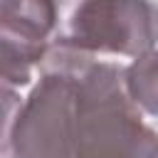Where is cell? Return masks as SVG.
I'll return each instance as SVG.
<instances>
[{"label":"cell","mask_w":158,"mask_h":158,"mask_svg":"<svg viewBox=\"0 0 158 158\" xmlns=\"http://www.w3.org/2000/svg\"><path fill=\"white\" fill-rule=\"evenodd\" d=\"M77 79L67 67L42 62L40 81L5 118V158H74Z\"/></svg>","instance_id":"2"},{"label":"cell","mask_w":158,"mask_h":158,"mask_svg":"<svg viewBox=\"0 0 158 158\" xmlns=\"http://www.w3.org/2000/svg\"><path fill=\"white\" fill-rule=\"evenodd\" d=\"M57 40L96 57L136 59L158 42V5L153 0H79Z\"/></svg>","instance_id":"3"},{"label":"cell","mask_w":158,"mask_h":158,"mask_svg":"<svg viewBox=\"0 0 158 158\" xmlns=\"http://www.w3.org/2000/svg\"><path fill=\"white\" fill-rule=\"evenodd\" d=\"M126 91L138 104L141 111L158 116V49L136 57L126 69Z\"/></svg>","instance_id":"5"},{"label":"cell","mask_w":158,"mask_h":158,"mask_svg":"<svg viewBox=\"0 0 158 158\" xmlns=\"http://www.w3.org/2000/svg\"><path fill=\"white\" fill-rule=\"evenodd\" d=\"M42 62L67 67L77 79L74 158H158V133L143 123L138 104L128 96L123 67L57 37Z\"/></svg>","instance_id":"1"},{"label":"cell","mask_w":158,"mask_h":158,"mask_svg":"<svg viewBox=\"0 0 158 158\" xmlns=\"http://www.w3.org/2000/svg\"><path fill=\"white\" fill-rule=\"evenodd\" d=\"M54 0H0V72L2 86L20 89L42 64L57 32Z\"/></svg>","instance_id":"4"}]
</instances>
